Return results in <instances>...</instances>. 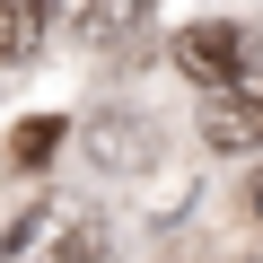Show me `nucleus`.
<instances>
[{"label":"nucleus","mask_w":263,"mask_h":263,"mask_svg":"<svg viewBox=\"0 0 263 263\" xmlns=\"http://www.w3.org/2000/svg\"><path fill=\"white\" fill-rule=\"evenodd\" d=\"M202 149H219V158L263 149V70L254 62H237L228 79L202 88Z\"/></svg>","instance_id":"obj_1"},{"label":"nucleus","mask_w":263,"mask_h":263,"mask_svg":"<svg viewBox=\"0 0 263 263\" xmlns=\"http://www.w3.org/2000/svg\"><path fill=\"white\" fill-rule=\"evenodd\" d=\"M9 254H27V263H114V237H105V219H88V211H62V202H44L35 219H18Z\"/></svg>","instance_id":"obj_2"},{"label":"nucleus","mask_w":263,"mask_h":263,"mask_svg":"<svg viewBox=\"0 0 263 263\" xmlns=\"http://www.w3.org/2000/svg\"><path fill=\"white\" fill-rule=\"evenodd\" d=\"M79 141H88V158H97L105 176H141V167H158V123L132 114V105H97Z\"/></svg>","instance_id":"obj_3"},{"label":"nucleus","mask_w":263,"mask_h":263,"mask_svg":"<svg viewBox=\"0 0 263 263\" xmlns=\"http://www.w3.org/2000/svg\"><path fill=\"white\" fill-rule=\"evenodd\" d=\"M254 44H246V27H228V18H202V27H184L176 44H167V62L193 79V88H211V79H228L237 62H246Z\"/></svg>","instance_id":"obj_4"},{"label":"nucleus","mask_w":263,"mask_h":263,"mask_svg":"<svg viewBox=\"0 0 263 263\" xmlns=\"http://www.w3.org/2000/svg\"><path fill=\"white\" fill-rule=\"evenodd\" d=\"M53 9H70V35L79 44H123L132 27L149 18V0H53Z\"/></svg>","instance_id":"obj_5"},{"label":"nucleus","mask_w":263,"mask_h":263,"mask_svg":"<svg viewBox=\"0 0 263 263\" xmlns=\"http://www.w3.org/2000/svg\"><path fill=\"white\" fill-rule=\"evenodd\" d=\"M53 35V0H0V62H35Z\"/></svg>","instance_id":"obj_6"},{"label":"nucleus","mask_w":263,"mask_h":263,"mask_svg":"<svg viewBox=\"0 0 263 263\" xmlns=\"http://www.w3.org/2000/svg\"><path fill=\"white\" fill-rule=\"evenodd\" d=\"M53 149H62V123H53V114H27L18 141H9V167H44Z\"/></svg>","instance_id":"obj_7"},{"label":"nucleus","mask_w":263,"mask_h":263,"mask_svg":"<svg viewBox=\"0 0 263 263\" xmlns=\"http://www.w3.org/2000/svg\"><path fill=\"white\" fill-rule=\"evenodd\" d=\"M254 219H263V176H254Z\"/></svg>","instance_id":"obj_8"}]
</instances>
